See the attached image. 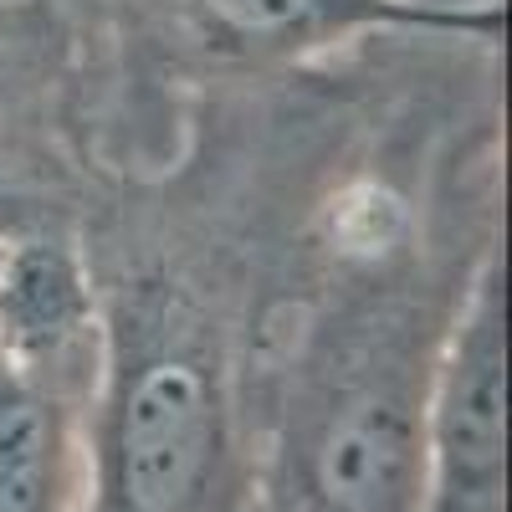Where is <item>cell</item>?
I'll list each match as a JSON object with an SVG mask.
<instances>
[{
    "label": "cell",
    "instance_id": "6da1fadb",
    "mask_svg": "<svg viewBox=\"0 0 512 512\" xmlns=\"http://www.w3.org/2000/svg\"><path fill=\"white\" fill-rule=\"evenodd\" d=\"M67 31L108 175L169 164L210 98L308 72L379 36L507 41V0H41Z\"/></svg>",
    "mask_w": 512,
    "mask_h": 512
},
{
    "label": "cell",
    "instance_id": "7a4b0ae2",
    "mask_svg": "<svg viewBox=\"0 0 512 512\" xmlns=\"http://www.w3.org/2000/svg\"><path fill=\"white\" fill-rule=\"evenodd\" d=\"M108 185L62 21L41 0H0V246L77 236Z\"/></svg>",
    "mask_w": 512,
    "mask_h": 512
},
{
    "label": "cell",
    "instance_id": "3957f363",
    "mask_svg": "<svg viewBox=\"0 0 512 512\" xmlns=\"http://www.w3.org/2000/svg\"><path fill=\"white\" fill-rule=\"evenodd\" d=\"M420 512H507V251L446 328L425 395Z\"/></svg>",
    "mask_w": 512,
    "mask_h": 512
},
{
    "label": "cell",
    "instance_id": "277c9868",
    "mask_svg": "<svg viewBox=\"0 0 512 512\" xmlns=\"http://www.w3.org/2000/svg\"><path fill=\"white\" fill-rule=\"evenodd\" d=\"M451 6H477V0H451Z\"/></svg>",
    "mask_w": 512,
    "mask_h": 512
}]
</instances>
